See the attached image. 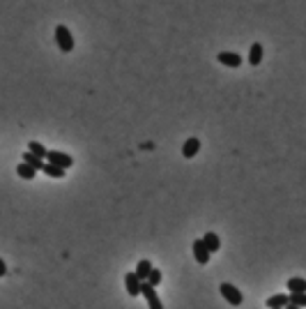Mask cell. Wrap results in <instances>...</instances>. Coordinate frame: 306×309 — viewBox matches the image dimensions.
<instances>
[{"instance_id":"1","label":"cell","mask_w":306,"mask_h":309,"mask_svg":"<svg viewBox=\"0 0 306 309\" xmlns=\"http://www.w3.org/2000/svg\"><path fill=\"white\" fill-rule=\"evenodd\" d=\"M55 42L60 46L62 53H69L74 49V35L67 26H55Z\"/></svg>"},{"instance_id":"2","label":"cell","mask_w":306,"mask_h":309,"mask_svg":"<svg viewBox=\"0 0 306 309\" xmlns=\"http://www.w3.org/2000/svg\"><path fill=\"white\" fill-rule=\"evenodd\" d=\"M46 162H49V164H53V166L62 168V171H67V168L74 166V157H71V155H67V152H60V150H49V155H46Z\"/></svg>"},{"instance_id":"3","label":"cell","mask_w":306,"mask_h":309,"mask_svg":"<svg viewBox=\"0 0 306 309\" xmlns=\"http://www.w3.org/2000/svg\"><path fill=\"white\" fill-rule=\"evenodd\" d=\"M219 291H221V295L226 298V302H230L233 307H239V305L244 302V295H242V291H239V289H235L233 284L223 282L221 286H219Z\"/></svg>"},{"instance_id":"4","label":"cell","mask_w":306,"mask_h":309,"mask_svg":"<svg viewBox=\"0 0 306 309\" xmlns=\"http://www.w3.org/2000/svg\"><path fill=\"white\" fill-rule=\"evenodd\" d=\"M140 295H145V302H148L150 309H164V305H161V298H159V293L154 286H150L148 282L140 284Z\"/></svg>"},{"instance_id":"5","label":"cell","mask_w":306,"mask_h":309,"mask_svg":"<svg viewBox=\"0 0 306 309\" xmlns=\"http://www.w3.org/2000/svg\"><path fill=\"white\" fill-rule=\"evenodd\" d=\"M210 252H207V247H205V242H203V238L193 240V258L198 261L201 265H207L210 263Z\"/></svg>"},{"instance_id":"6","label":"cell","mask_w":306,"mask_h":309,"mask_svg":"<svg viewBox=\"0 0 306 309\" xmlns=\"http://www.w3.org/2000/svg\"><path fill=\"white\" fill-rule=\"evenodd\" d=\"M140 279L136 277V273L134 270H129V273L124 274V286H127V293H129L131 298H136V295H140Z\"/></svg>"},{"instance_id":"7","label":"cell","mask_w":306,"mask_h":309,"mask_svg":"<svg viewBox=\"0 0 306 309\" xmlns=\"http://www.w3.org/2000/svg\"><path fill=\"white\" fill-rule=\"evenodd\" d=\"M217 60L221 62V65H226V67H233V70H235V67H239V65L244 62L239 53H233V51H221L217 55Z\"/></svg>"},{"instance_id":"8","label":"cell","mask_w":306,"mask_h":309,"mask_svg":"<svg viewBox=\"0 0 306 309\" xmlns=\"http://www.w3.org/2000/svg\"><path fill=\"white\" fill-rule=\"evenodd\" d=\"M198 150H201V139H196V136H191V139H187L182 145V155L187 159H191L198 155Z\"/></svg>"},{"instance_id":"9","label":"cell","mask_w":306,"mask_h":309,"mask_svg":"<svg viewBox=\"0 0 306 309\" xmlns=\"http://www.w3.org/2000/svg\"><path fill=\"white\" fill-rule=\"evenodd\" d=\"M270 309H283L290 305V295H286V293H276V295H272V298H267V302H265Z\"/></svg>"},{"instance_id":"10","label":"cell","mask_w":306,"mask_h":309,"mask_svg":"<svg viewBox=\"0 0 306 309\" xmlns=\"http://www.w3.org/2000/svg\"><path fill=\"white\" fill-rule=\"evenodd\" d=\"M203 242H205V247H207V252H210V254L219 252V247H221V240H219V236H217V233H212V231L203 236Z\"/></svg>"},{"instance_id":"11","label":"cell","mask_w":306,"mask_h":309,"mask_svg":"<svg viewBox=\"0 0 306 309\" xmlns=\"http://www.w3.org/2000/svg\"><path fill=\"white\" fill-rule=\"evenodd\" d=\"M150 270H152V263H150L148 258H143V261H138V265H136V277H138L140 282H148V277H150Z\"/></svg>"},{"instance_id":"12","label":"cell","mask_w":306,"mask_h":309,"mask_svg":"<svg viewBox=\"0 0 306 309\" xmlns=\"http://www.w3.org/2000/svg\"><path fill=\"white\" fill-rule=\"evenodd\" d=\"M260 62H262V44L255 42V44H251V51H249V65L258 67Z\"/></svg>"},{"instance_id":"13","label":"cell","mask_w":306,"mask_h":309,"mask_svg":"<svg viewBox=\"0 0 306 309\" xmlns=\"http://www.w3.org/2000/svg\"><path fill=\"white\" fill-rule=\"evenodd\" d=\"M288 291L290 293H306V279H302V277H292V279H288Z\"/></svg>"},{"instance_id":"14","label":"cell","mask_w":306,"mask_h":309,"mask_svg":"<svg viewBox=\"0 0 306 309\" xmlns=\"http://www.w3.org/2000/svg\"><path fill=\"white\" fill-rule=\"evenodd\" d=\"M23 162H26L28 166H33L35 171H42L44 164H46L44 159H39L37 155H33V152H23Z\"/></svg>"},{"instance_id":"15","label":"cell","mask_w":306,"mask_h":309,"mask_svg":"<svg viewBox=\"0 0 306 309\" xmlns=\"http://www.w3.org/2000/svg\"><path fill=\"white\" fill-rule=\"evenodd\" d=\"M17 173H18V178H23V180H33V178L37 176V171L33 166H28L26 162H21L17 166Z\"/></svg>"},{"instance_id":"16","label":"cell","mask_w":306,"mask_h":309,"mask_svg":"<svg viewBox=\"0 0 306 309\" xmlns=\"http://www.w3.org/2000/svg\"><path fill=\"white\" fill-rule=\"evenodd\" d=\"M28 152L37 155L39 159H46V155H49V150H46V148H44L39 141H30V143H28Z\"/></svg>"},{"instance_id":"17","label":"cell","mask_w":306,"mask_h":309,"mask_svg":"<svg viewBox=\"0 0 306 309\" xmlns=\"http://www.w3.org/2000/svg\"><path fill=\"white\" fill-rule=\"evenodd\" d=\"M42 171H44V173H46L49 178H65V171H62V168H58V166H53V164H49V162L44 164Z\"/></svg>"},{"instance_id":"18","label":"cell","mask_w":306,"mask_h":309,"mask_svg":"<svg viewBox=\"0 0 306 309\" xmlns=\"http://www.w3.org/2000/svg\"><path fill=\"white\" fill-rule=\"evenodd\" d=\"M161 279H164V274H161V270H157V268H152V270H150V277H148V284H150V286H154V289H157L159 284H161Z\"/></svg>"},{"instance_id":"19","label":"cell","mask_w":306,"mask_h":309,"mask_svg":"<svg viewBox=\"0 0 306 309\" xmlns=\"http://www.w3.org/2000/svg\"><path fill=\"white\" fill-rule=\"evenodd\" d=\"M290 305H295V307H306V293H290Z\"/></svg>"},{"instance_id":"20","label":"cell","mask_w":306,"mask_h":309,"mask_svg":"<svg viewBox=\"0 0 306 309\" xmlns=\"http://www.w3.org/2000/svg\"><path fill=\"white\" fill-rule=\"evenodd\" d=\"M5 274H7V263L0 258V277H5Z\"/></svg>"},{"instance_id":"21","label":"cell","mask_w":306,"mask_h":309,"mask_svg":"<svg viewBox=\"0 0 306 309\" xmlns=\"http://www.w3.org/2000/svg\"><path fill=\"white\" fill-rule=\"evenodd\" d=\"M286 309H302V307H295V305H288V307Z\"/></svg>"},{"instance_id":"22","label":"cell","mask_w":306,"mask_h":309,"mask_svg":"<svg viewBox=\"0 0 306 309\" xmlns=\"http://www.w3.org/2000/svg\"><path fill=\"white\" fill-rule=\"evenodd\" d=\"M283 309H286V307H283Z\"/></svg>"}]
</instances>
